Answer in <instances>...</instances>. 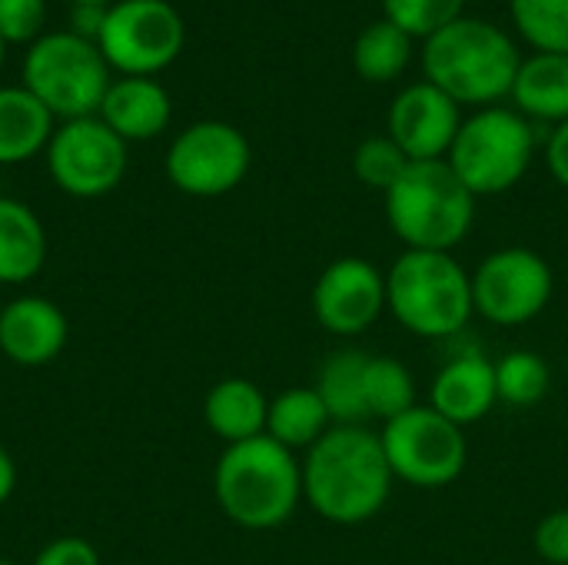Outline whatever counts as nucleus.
Instances as JSON below:
<instances>
[{"label": "nucleus", "mask_w": 568, "mask_h": 565, "mask_svg": "<svg viewBox=\"0 0 568 565\" xmlns=\"http://www.w3.org/2000/svg\"><path fill=\"white\" fill-rule=\"evenodd\" d=\"M393 483L379 433L366 426H333L303 456V500L333 526L376 519L389 503Z\"/></svg>", "instance_id": "f257e3e1"}, {"label": "nucleus", "mask_w": 568, "mask_h": 565, "mask_svg": "<svg viewBox=\"0 0 568 565\" xmlns=\"http://www.w3.org/2000/svg\"><path fill=\"white\" fill-rule=\"evenodd\" d=\"M213 496L230 523L266 533L293 519L303 503V463L270 436L233 443L213 470Z\"/></svg>", "instance_id": "f03ea898"}, {"label": "nucleus", "mask_w": 568, "mask_h": 565, "mask_svg": "<svg viewBox=\"0 0 568 565\" xmlns=\"http://www.w3.org/2000/svg\"><path fill=\"white\" fill-rule=\"evenodd\" d=\"M523 67L513 37L479 17H459L429 40H423V73L433 87L449 93L459 107H496L513 97Z\"/></svg>", "instance_id": "7ed1b4c3"}, {"label": "nucleus", "mask_w": 568, "mask_h": 565, "mask_svg": "<svg viewBox=\"0 0 568 565\" xmlns=\"http://www.w3.org/2000/svg\"><path fill=\"white\" fill-rule=\"evenodd\" d=\"M386 313L423 340H449L476 313L473 273L453 253L403 250L386 270Z\"/></svg>", "instance_id": "20e7f679"}, {"label": "nucleus", "mask_w": 568, "mask_h": 565, "mask_svg": "<svg viewBox=\"0 0 568 565\" xmlns=\"http://www.w3.org/2000/svg\"><path fill=\"white\" fill-rule=\"evenodd\" d=\"M386 196L389 230L406 250L453 253L476 223V196L446 160H416Z\"/></svg>", "instance_id": "39448f33"}, {"label": "nucleus", "mask_w": 568, "mask_h": 565, "mask_svg": "<svg viewBox=\"0 0 568 565\" xmlns=\"http://www.w3.org/2000/svg\"><path fill=\"white\" fill-rule=\"evenodd\" d=\"M532 157H536L532 123L519 110L496 103L463 120L446 163L479 200L513 190L529 173Z\"/></svg>", "instance_id": "423d86ee"}, {"label": "nucleus", "mask_w": 568, "mask_h": 565, "mask_svg": "<svg viewBox=\"0 0 568 565\" xmlns=\"http://www.w3.org/2000/svg\"><path fill=\"white\" fill-rule=\"evenodd\" d=\"M110 83L100 47L70 30L43 33L23 57V87L60 120L97 117Z\"/></svg>", "instance_id": "0eeeda50"}, {"label": "nucleus", "mask_w": 568, "mask_h": 565, "mask_svg": "<svg viewBox=\"0 0 568 565\" xmlns=\"http://www.w3.org/2000/svg\"><path fill=\"white\" fill-rule=\"evenodd\" d=\"M379 443L393 476L416 490L453 486L469 463L466 430L439 416L429 403H416L403 416L383 423Z\"/></svg>", "instance_id": "6e6552de"}, {"label": "nucleus", "mask_w": 568, "mask_h": 565, "mask_svg": "<svg viewBox=\"0 0 568 565\" xmlns=\"http://www.w3.org/2000/svg\"><path fill=\"white\" fill-rule=\"evenodd\" d=\"M183 40L186 27L170 0H116L97 47L123 77H156L180 57Z\"/></svg>", "instance_id": "1a4fd4ad"}, {"label": "nucleus", "mask_w": 568, "mask_h": 565, "mask_svg": "<svg viewBox=\"0 0 568 565\" xmlns=\"http://www.w3.org/2000/svg\"><path fill=\"white\" fill-rule=\"evenodd\" d=\"M552 293V266L529 246H503L473 270L476 313L496 326L532 323L549 306Z\"/></svg>", "instance_id": "9d476101"}, {"label": "nucleus", "mask_w": 568, "mask_h": 565, "mask_svg": "<svg viewBox=\"0 0 568 565\" xmlns=\"http://www.w3.org/2000/svg\"><path fill=\"white\" fill-rule=\"evenodd\" d=\"M250 140L223 120L190 123L166 150V176L186 196H223L250 173Z\"/></svg>", "instance_id": "9b49d317"}, {"label": "nucleus", "mask_w": 568, "mask_h": 565, "mask_svg": "<svg viewBox=\"0 0 568 565\" xmlns=\"http://www.w3.org/2000/svg\"><path fill=\"white\" fill-rule=\"evenodd\" d=\"M43 153L53 183L77 200L106 196L126 173V143L100 117L63 120Z\"/></svg>", "instance_id": "f8f14e48"}, {"label": "nucleus", "mask_w": 568, "mask_h": 565, "mask_svg": "<svg viewBox=\"0 0 568 565\" xmlns=\"http://www.w3.org/2000/svg\"><path fill=\"white\" fill-rule=\"evenodd\" d=\"M386 313V273L363 256L333 260L313 286V316L333 336H359Z\"/></svg>", "instance_id": "ddd939ff"}, {"label": "nucleus", "mask_w": 568, "mask_h": 565, "mask_svg": "<svg viewBox=\"0 0 568 565\" xmlns=\"http://www.w3.org/2000/svg\"><path fill=\"white\" fill-rule=\"evenodd\" d=\"M459 127H463L459 103L439 87H433L429 80L409 83L406 90L396 93L389 107V137L413 163L446 160Z\"/></svg>", "instance_id": "4468645a"}, {"label": "nucleus", "mask_w": 568, "mask_h": 565, "mask_svg": "<svg viewBox=\"0 0 568 565\" xmlns=\"http://www.w3.org/2000/svg\"><path fill=\"white\" fill-rule=\"evenodd\" d=\"M70 336L63 310L43 296H17L0 310V353L17 366L53 363Z\"/></svg>", "instance_id": "2eb2a0df"}, {"label": "nucleus", "mask_w": 568, "mask_h": 565, "mask_svg": "<svg viewBox=\"0 0 568 565\" xmlns=\"http://www.w3.org/2000/svg\"><path fill=\"white\" fill-rule=\"evenodd\" d=\"M429 406L456 426H473L499 406L496 393V363L469 350L453 356L433 380Z\"/></svg>", "instance_id": "dca6fc26"}, {"label": "nucleus", "mask_w": 568, "mask_h": 565, "mask_svg": "<svg viewBox=\"0 0 568 565\" xmlns=\"http://www.w3.org/2000/svg\"><path fill=\"white\" fill-rule=\"evenodd\" d=\"M123 143L150 140L166 130L173 103L156 77H120L106 87L97 113Z\"/></svg>", "instance_id": "f3484780"}, {"label": "nucleus", "mask_w": 568, "mask_h": 565, "mask_svg": "<svg viewBox=\"0 0 568 565\" xmlns=\"http://www.w3.org/2000/svg\"><path fill=\"white\" fill-rule=\"evenodd\" d=\"M270 396L246 376H226L210 386L203 400V420L226 446L266 436Z\"/></svg>", "instance_id": "a211bd4d"}, {"label": "nucleus", "mask_w": 568, "mask_h": 565, "mask_svg": "<svg viewBox=\"0 0 568 565\" xmlns=\"http://www.w3.org/2000/svg\"><path fill=\"white\" fill-rule=\"evenodd\" d=\"M47 263V230L40 216L13 200L0 196V283L20 286L30 283Z\"/></svg>", "instance_id": "6ab92c4d"}, {"label": "nucleus", "mask_w": 568, "mask_h": 565, "mask_svg": "<svg viewBox=\"0 0 568 565\" xmlns=\"http://www.w3.org/2000/svg\"><path fill=\"white\" fill-rule=\"evenodd\" d=\"M513 100L519 113L529 120H546V123H566L568 120V53H532L523 60L516 83H513Z\"/></svg>", "instance_id": "aec40b11"}, {"label": "nucleus", "mask_w": 568, "mask_h": 565, "mask_svg": "<svg viewBox=\"0 0 568 565\" xmlns=\"http://www.w3.org/2000/svg\"><path fill=\"white\" fill-rule=\"evenodd\" d=\"M53 137L50 110L27 87H0V163H23L47 150Z\"/></svg>", "instance_id": "412c9836"}, {"label": "nucleus", "mask_w": 568, "mask_h": 565, "mask_svg": "<svg viewBox=\"0 0 568 565\" xmlns=\"http://www.w3.org/2000/svg\"><path fill=\"white\" fill-rule=\"evenodd\" d=\"M329 430H333V420L313 386H290L270 400L266 436L286 446L290 453L296 450L310 453Z\"/></svg>", "instance_id": "4be33fe9"}, {"label": "nucleus", "mask_w": 568, "mask_h": 565, "mask_svg": "<svg viewBox=\"0 0 568 565\" xmlns=\"http://www.w3.org/2000/svg\"><path fill=\"white\" fill-rule=\"evenodd\" d=\"M369 353L359 350H339L323 360L316 376V393L333 420V426H366V396H363V376H366Z\"/></svg>", "instance_id": "5701e85b"}, {"label": "nucleus", "mask_w": 568, "mask_h": 565, "mask_svg": "<svg viewBox=\"0 0 568 565\" xmlns=\"http://www.w3.org/2000/svg\"><path fill=\"white\" fill-rule=\"evenodd\" d=\"M409 60H413V37L386 17L363 27V33L353 43V67L363 80L373 83H389L403 77Z\"/></svg>", "instance_id": "b1692460"}, {"label": "nucleus", "mask_w": 568, "mask_h": 565, "mask_svg": "<svg viewBox=\"0 0 568 565\" xmlns=\"http://www.w3.org/2000/svg\"><path fill=\"white\" fill-rule=\"evenodd\" d=\"M363 396H366L369 420L389 423L403 416L406 410L416 406V383L409 366L393 356H369L363 376Z\"/></svg>", "instance_id": "393cba45"}, {"label": "nucleus", "mask_w": 568, "mask_h": 565, "mask_svg": "<svg viewBox=\"0 0 568 565\" xmlns=\"http://www.w3.org/2000/svg\"><path fill=\"white\" fill-rule=\"evenodd\" d=\"M549 386H552V373L539 353L516 350L496 363V393H499V403L506 406L529 410L549 396Z\"/></svg>", "instance_id": "a878e982"}, {"label": "nucleus", "mask_w": 568, "mask_h": 565, "mask_svg": "<svg viewBox=\"0 0 568 565\" xmlns=\"http://www.w3.org/2000/svg\"><path fill=\"white\" fill-rule=\"evenodd\" d=\"M509 10L536 53H568V0H509Z\"/></svg>", "instance_id": "bb28decb"}, {"label": "nucleus", "mask_w": 568, "mask_h": 565, "mask_svg": "<svg viewBox=\"0 0 568 565\" xmlns=\"http://www.w3.org/2000/svg\"><path fill=\"white\" fill-rule=\"evenodd\" d=\"M413 160L399 150V143L386 133V137H366L356 150H353V173L363 186L389 193L396 186V180L406 173Z\"/></svg>", "instance_id": "cd10ccee"}, {"label": "nucleus", "mask_w": 568, "mask_h": 565, "mask_svg": "<svg viewBox=\"0 0 568 565\" xmlns=\"http://www.w3.org/2000/svg\"><path fill=\"white\" fill-rule=\"evenodd\" d=\"M466 0H383V17L403 27L413 40H429L463 17Z\"/></svg>", "instance_id": "c85d7f7f"}, {"label": "nucleus", "mask_w": 568, "mask_h": 565, "mask_svg": "<svg viewBox=\"0 0 568 565\" xmlns=\"http://www.w3.org/2000/svg\"><path fill=\"white\" fill-rule=\"evenodd\" d=\"M43 20H47L43 0H0V37H3V43L40 40Z\"/></svg>", "instance_id": "c756f323"}, {"label": "nucleus", "mask_w": 568, "mask_h": 565, "mask_svg": "<svg viewBox=\"0 0 568 565\" xmlns=\"http://www.w3.org/2000/svg\"><path fill=\"white\" fill-rule=\"evenodd\" d=\"M532 546L542 556V563L568 565V509H552L539 519L532 533Z\"/></svg>", "instance_id": "7c9ffc66"}, {"label": "nucleus", "mask_w": 568, "mask_h": 565, "mask_svg": "<svg viewBox=\"0 0 568 565\" xmlns=\"http://www.w3.org/2000/svg\"><path fill=\"white\" fill-rule=\"evenodd\" d=\"M30 565H100V553L83 536H57L33 556Z\"/></svg>", "instance_id": "2f4dec72"}, {"label": "nucleus", "mask_w": 568, "mask_h": 565, "mask_svg": "<svg viewBox=\"0 0 568 565\" xmlns=\"http://www.w3.org/2000/svg\"><path fill=\"white\" fill-rule=\"evenodd\" d=\"M106 10L110 7H100V3H73V10H70V33L97 43L100 30H103V20H106Z\"/></svg>", "instance_id": "473e14b6"}, {"label": "nucleus", "mask_w": 568, "mask_h": 565, "mask_svg": "<svg viewBox=\"0 0 568 565\" xmlns=\"http://www.w3.org/2000/svg\"><path fill=\"white\" fill-rule=\"evenodd\" d=\"M546 163H549V173L556 176V183H562L568 190V120L552 127L549 143H546Z\"/></svg>", "instance_id": "72a5a7b5"}, {"label": "nucleus", "mask_w": 568, "mask_h": 565, "mask_svg": "<svg viewBox=\"0 0 568 565\" xmlns=\"http://www.w3.org/2000/svg\"><path fill=\"white\" fill-rule=\"evenodd\" d=\"M13 490H17V463H13L10 450L0 443V506L13 496Z\"/></svg>", "instance_id": "f704fd0d"}, {"label": "nucleus", "mask_w": 568, "mask_h": 565, "mask_svg": "<svg viewBox=\"0 0 568 565\" xmlns=\"http://www.w3.org/2000/svg\"><path fill=\"white\" fill-rule=\"evenodd\" d=\"M70 3H100V7H110V3H116V0H70Z\"/></svg>", "instance_id": "c9c22d12"}, {"label": "nucleus", "mask_w": 568, "mask_h": 565, "mask_svg": "<svg viewBox=\"0 0 568 565\" xmlns=\"http://www.w3.org/2000/svg\"><path fill=\"white\" fill-rule=\"evenodd\" d=\"M3 53H7V43H3V37H0V67H3Z\"/></svg>", "instance_id": "e433bc0d"}, {"label": "nucleus", "mask_w": 568, "mask_h": 565, "mask_svg": "<svg viewBox=\"0 0 568 565\" xmlns=\"http://www.w3.org/2000/svg\"><path fill=\"white\" fill-rule=\"evenodd\" d=\"M0 565H17L13 559H0Z\"/></svg>", "instance_id": "4c0bfd02"}]
</instances>
